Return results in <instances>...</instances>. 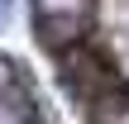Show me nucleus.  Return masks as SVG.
<instances>
[{
	"mask_svg": "<svg viewBox=\"0 0 129 124\" xmlns=\"http://www.w3.org/2000/svg\"><path fill=\"white\" fill-rule=\"evenodd\" d=\"M0 124H53L29 67L5 57V53H0Z\"/></svg>",
	"mask_w": 129,
	"mask_h": 124,
	"instance_id": "nucleus-1",
	"label": "nucleus"
}]
</instances>
